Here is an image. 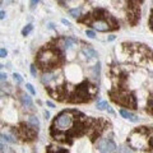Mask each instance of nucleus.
Instances as JSON below:
<instances>
[{"mask_svg": "<svg viewBox=\"0 0 153 153\" xmlns=\"http://www.w3.org/2000/svg\"><path fill=\"white\" fill-rule=\"evenodd\" d=\"M85 35H87V37H89V38H94V32L93 31H91V30H87L85 31Z\"/></svg>", "mask_w": 153, "mask_h": 153, "instance_id": "nucleus-24", "label": "nucleus"}, {"mask_svg": "<svg viewBox=\"0 0 153 153\" xmlns=\"http://www.w3.org/2000/svg\"><path fill=\"white\" fill-rule=\"evenodd\" d=\"M28 123H30L31 125L36 126V128L40 126V121H38V119H37V117H35V116H30V119H28Z\"/></svg>", "mask_w": 153, "mask_h": 153, "instance_id": "nucleus-19", "label": "nucleus"}, {"mask_svg": "<svg viewBox=\"0 0 153 153\" xmlns=\"http://www.w3.org/2000/svg\"><path fill=\"white\" fill-rule=\"evenodd\" d=\"M126 143L131 151L153 153V125H142L134 128L129 133Z\"/></svg>", "mask_w": 153, "mask_h": 153, "instance_id": "nucleus-6", "label": "nucleus"}, {"mask_svg": "<svg viewBox=\"0 0 153 153\" xmlns=\"http://www.w3.org/2000/svg\"><path fill=\"white\" fill-rule=\"evenodd\" d=\"M107 107H108L107 102H102V101H101V102L97 103V108H98V110H106Z\"/></svg>", "mask_w": 153, "mask_h": 153, "instance_id": "nucleus-21", "label": "nucleus"}, {"mask_svg": "<svg viewBox=\"0 0 153 153\" xmlns=\"http://www.w3.org/2000/svg\"><path fill=\"white\" fill-rule=\"evenodd\" d=\"M111 123L105 117H92L75 108H66L55 116L50 125V137L55 142L73 146L75 139L87 137L96 144L108 129Z\"/></svg>", "mask_w": 153, "mask_h": 153, "instance_id": "nucleus-1", "label": "nucleus"}, {"mask_svg": "<svg viewBox=\"0 0 153 153\" xmlns=\"http://www.w3.org/2000/svg\"><path fill=\"white\" fill-rule=\"evenodd\" d=\"M66 64L65 50L60 46L59 38L54 37L36 52L35 65L42 73L60 70Z\"/></svg>", "mask_w": 153, "mask_h": 153, "instance_id": "nucleus-4", "label": "nucleus"}, {"mask_svg": "<svg viewBox=\"0 0 153 153\" xmlns=\"http://www.w3.org/2000/svg\"><path fill=\"white\" fill-rule=\"evenodd\" d=\"M78 23L85 25L89 28L98 32H115L120 28L119 21L115 18L107 9L94 8L84 16H80L76 19Z\"/></svg>", "mask_w": 153, "mask_h": 153, "instance_id": "nucleus-5", "label": "nucleus"}, {"mask_svg": "<svg viewBox=\"0 0 153 153\" xmlns=\"http://www.w3.org/2000/svg\"><path fill=\"white\" fill-rule=\"evenodd\" d=\"M12 133L13 135L17 138L19 142L23 143H32L37 140L38 137V128L31 125L30 123L22 121L17 124L16 126L12 128Z\"/></svg>", "mask_w": 153, "mask_h": 153, "instance_id": "nucleus-8", "label": "nucleus"}, {"mask_svg": "<svg viewBox=\"0 0 153 153\" xmlns=\"http://www.w3.org/2000/svg\"><path fill=\"white\" fill-rule=\"evenodd\" d=\"M96 147L101 153H114L116 151V144L112 140V138H105L102 137L97 143H96Z\"/></svg>", "mask_w": 153, "mask_h": 153, "instance_id": "nucleus-10", "label": "nucleus"}, {"mask_svg": "<svg viewBox=\"0 0 153 153\" xmlns=\"http://www.w3.org/2000/svg\"><path fill=\"white\" fill-rule=\"evenodd\" d=\"M46 105H47V106H50V107H55V105L52 103V102H50V101H47V102H46Z\"/></svg>", "mask_w": 153, "mask_h": 153, "instance_id": "nucleus-28", "label": "nucleus"}, {"mask_svg": "<svg viewBox=\"0 0 153 153\" xmlns=\"http://www.w3.org/2000/svg\"><path fill=\"white\" fill-rule=\"evenodd\" d=\"M143 3H144V0H126L125 14H126V21L130 25V27H135L139 23Z\"/></svg>", "mask_w": 153, "mask_h": 153, "instance_id": "nucleus-9", "label": "nucleus"}, {"mask_svg": "<svg viewBox=\"0 0 153 153\" xmlns=\"http://www.w3.org/2000/svg\"><path fill=\"white\" fill-rule=\"evenodd\" d=\"M80 10H82V8H74V9H70V10H69V14H70L71 17H74V18L78 19V18L80 17Z\"/></svg>", "mask_w": 153, "mask_h": 153, "instance_id": "nucleus-17", "label": "nucleus"}, {"mask_svg": "<svg viewBox=\"0 0 153 153\" xmlns=\"http://www.w3.org/2000/svg\"><path fill=\"white\" fill-rule=\"evenodd\" d=\"M108 75L111 79V88L107 91L110 100L128 110L138 108V100L135 92L129 84V73L124 66L116 63L110 64Z\"/></svg>", "mask_w": 153, "mask_h": 153, "instance_id": "nucleus-3", "label": "nucleus"}, {"mask_svg": "<svg viewBox=\"0 0 153 153\" xmlns=\"http://www.w3.org/2000/svg\"><path fill=\"white\" fill-rule=\"evenodd\" d=\"M31 73H32L33 76H36V75H37V69H36V65H35V64H32V65H31Z\"/></svg>", "mask_w": 153, "mask_h": 153, "instance_id": "nucleus-25", "label": "nucleus"}, {"mask_svg": "<svg viewBox=\"0 0 153 153\" xmlns=\"http://www.w3.org/2000/svg\"><path fill=\"white\" fill-rule=\"evenodd\" d=\"M148 26H149V30L153 32V8L151 9V13H149V19H148Z\"/></svg>", "mask_w": 153, "mask_h": 153, "instance_id": "nucleus-20", "label": "nucleus"}, {"mask_svg": "<svg viewBox=\"0 0 153 153\" xmlns=\"http://www.w3.org/2000/svg\"><path fill=\"white\" fill-rule=\"evenodd\" d=\"M59 38V44L60 46L63 47V49L66 51V50H70L71 47H73L76 42H78V40L74 37H65V36H61V37H57Z\"/></svg>", "mask_w": 153, "mask_h": 153, "instance_id": "nucleus-11", "label": "nucleus"}, {"mask_svg": "<svg viewBox=\"0 0 153 153\" xmlns=\"http://www.w3.org/2000/svg\"><path fill=\"white\" fill-rule=\"evenodd\" d=\"M114 38H115V36H110V37H108V40H110V41H112Z\"/></svg>", "mask_w": 153, "mask_h": 153, "instance_id": "nucleus-33", "label": "nucleus"}, {"mask_svg": "<svg viewBox=\"0 0 153 153\" xmlns=\"http://www.w3.org/2000/svg\"><path fill=\"white\" fill-rule=\"evenodd\" d=\"M7 54H8V52H7L5 49H1V50H0V56H1V57H5Z\"/></svg>", "mask_w": 153, "mask_h": 153, "instance_id": "nucleus-27", "label": "nucleus"}, {"mask_svg": "<svg viewBox=\"0 0 153 153\" xmlns=\"http://www.w3.org/2000/svg\"><path fill=\"white\" fill-rule=\"evenodd\" d=\"M123 50L126 52L129 60L138 65L153 61V51L144 44L139 42H124L121 44Z\"/></svg>", "mask_w": 153, "mask_h": 153, "instance_id": "nucleus-7", "label": "nucleus"}, {"mask_svg": "<svg viewBox=\"0 0 153 153\" xmlns=\"http://www.w3.org/2000/svg\"><path fill=\"white\" fill-rule=\"evenodd\" d=\"M61 22H63L64 25H66V26H69V25H70V23H69L68 21H66V19H61Z\"/></svg>", "mask_w": 153, "mask_h": 153, "instance_id": "nucleus-29", "label": "nucleus"}, {"mask_svg": "<svg viewBox=\"0 0 153 153\" xmlns=\"http://www.w3.org/2000/svg\"><path fill=\"white\" fill-rule=\"evenodd\" d=\"M45 116H46V119H49V116H50V114L47 112V111H45Z\"/></svg>", "mask_w": 153, "mask_h": 153, "instance_id": "nucleus-32", "label": "nucleus"}, {"mask_svg": "<svg viewBox=\"0 0 153 153\" xmlns=\"http://www.w3.org/2000/svg\"><path fill=\"white\" fill-rule=\"evenodd\" d=\"M5 16H7V14H5V12H4V10H1V16H0V18H1V19H4V18H5Z\"/></svg>", "mask_w": 153, "mask_h": 153, "instance_id": "nucleus-30", "label": "nucleus"}, {"mask_svg": "<svg viewBox=\"0 0 153 153\" xmlns=\"http://www.w3.org/2000/svg\"><path fill=\"white\" fill-rule=\"evenodd\" d=\"M5 79H7V75L4 73H1V80H5Z\"/></svg>", "mask_w": 153, "mask_h": 153, "instance_id": "nucleus-31", "label": "nucleus"}, {"mask_svg": "<svg viewBox=\"0 0 153 153\" xmlns=\"http://www.w3.org/2000/svg\"><path fill=\"white\" fill-rule=\"evenodd\" d=\"M45 153H69V151L66 148H63V147H59L56 144H50L46 147V151Z\"/></svg>", "mask_w": 153, "mask_h": 153, "instance_id": "nucleus-13", "label": "nucleus"}, {"mask_svg": "<svg viewBox=\"0 0 153 153\" xmlns=\"http://www.w3.org/2000/svg\"><path fill=\"white\" fill-rule=\"evenodd\" d=\"M146 112L148 115H151V116H153V89L151 91L149 96L147 97V103H146Z\"/></svg>", "mask_w": 153, "mask_h": 153, "instance_id": "nucleus-14", "label": "nucleus"}, {"mask_svg": "<svg viewBox=\"0 0 153 153\" xmlns=\"http://www.w3.org/2000/svg\"><path fill=\"white\" fill-rule=\"evenodd\" d=\"M26 88L30 91V93H31V94H36V91H35V88H33V85H32V84H30V83L26 84Z\"/></svg>", "mask_w": 153, "mask_h": 153, "instance_id": "nucleus-23", "label": "nucleus"}, {"mask_svg": "<svg viewBox=\"0 0 153 153\" xmlns=\"http://www.w3.org/2000/svg\"><path fill=\"white\" fill-rule=\"evenodd\" d=\"M32 30H33V26H32V25H27V26L22 30V35H23V36H28V35H30V33L32 32Z\"/></svg>", "mask_w": 153, "mask_h": 153, "instance_id": "nucleus-18", "label": "nucleus"}, {"mask_svg": "<svg viewBox=\"0 0 153 153\" xmlns=\"http://www.w3.org/2000/svg\"><path fill=\"white\" fill-rule=\"evenodd\" d=\"M120 115H121L123 117H125V119H128V120H130V121H133V123H137L138 120H139V119H138L134 114H131L130 111H129V110L121 108V110H120Z\"/></svg>", "mask_w": 153, "mask_h": 153, "instance_id": "nucleus-15", "label": "nucleus"}, {"mask_svg": "<svg viewBox=\"0 0 153 153\" xmlns=\"http://www.w3.org/2000/svg\"><path fill=\"white\" fill-rule=\"evenodd\" d=\"M38 3H40V0H31V8L33 9V8H35V7L37 5Z\"/></svg>", "mask_w": 153, "mask_h": 153, "instance_id": "nucleus-26", "label": "nucleus"}, {"mask_svg": "<svg viewBox=\"0 0 153 153\" xmlns=\"http://www.w3.org/2000/svg\"><path fill=\"white\" fill-rule=\"evenodd\" d=\"M82 52H83V55H84L85 57H88V59H94V57L98 56L97 51L93 50L89 45H83V46H82Z\"/></svg>", "mask_w": 153, "mask_h": 153, "instance_id": "nucleus-12", "label": "nucleus"}, {"mask_svg": "<svg viewBox=\"0 0 153 153\" xmlns=\"http://www.w3.org/2000/svg\"><path fill=\"white\" fill-rule=\"evenodd\" d=\"M22 102H23V105H26L27 107H32V100H31V97L28 94H23L22 96Z\"/></svg>", "mask_w": 153, "mask_h": 153, "instance_id": "nucleus-16", "label": "nucleus"}, {"mask_svg": "<svg viewBox=\"0 0 153 153\" xmlns=\"http://www.w3.org/2000/svg\"><path fill=\"white\" fill-rule=\"evenodd\" d=\"M45 91L50 97L61 103H89L97 98L98 87L88 79L78 84H69L68 82L56 84V85H45Z\"/></svg>", "mask_w": 153, "mask_h": 153, "instance_id": "nucleus-2", "label": "nucleus"}, {"mask_svg": "<svg viewBox=\"0 0 153 153\" xmlns=\"http://www.w3.org/2000/svg\"><path fill=\"white\" fill-rule=\"evenodd\" d=\"M13 78H14V80H16L17 83H22V80H23V79H22V76L19 75L18 73H14V74H13Z\"/></svg>", "mask_w": 153, "mask_h": 153, "instance_id": "nucleus-22", "label": "nucleus"}]
</instances>
